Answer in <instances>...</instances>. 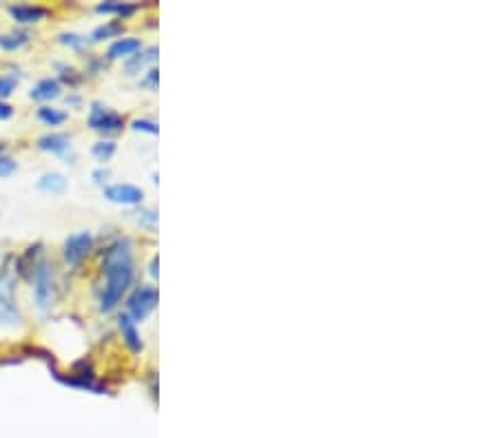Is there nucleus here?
Masks as SVG:
<instances>
[{"mask_svg": "<svg viewBox=\"0 0 498 438\" xmlns=\"http://www.w3.org/2000/svg\"><path fill=\"white\" fill-rule=\"evenodd\" d=\"M67 102H69V104H78L80 97H78V95H71V97H67Z\"/></svg>", "mask_w": 498, "mask_h": 438, "instance_id": "obj_31", "label": "nucleus"}, {"mask_svg": "<svg viewBox=\"0 0 498 438\" xmlns=\"http://www.w3.org/2000/svg\"><path fill=\"white\" fill-rule=\"evenodd\" d=\"M157 82H160V71H157L155 67H151V69L147 71V76H144V80H142V87L157 89Z\"/></svg>", "mask_w": 498, "mask_h": 438, "instance_id": "obj_27", "label": "nucleus"}, {"mask_svg": "<svg viewBox=\"0 0 498 438\" xmlns=\"http://www.w3.org/2000/svg\"><path fill=\"white\" fill-rule=\"evenodd\" d=\"M91 177H93L95 184H104V181H106L109 177H111V173H109L106 168H98V170H93Z\"/></svg>", "mask_w": 498, "mask_h": 438, "instance_id": "obj_28", "label": "nucleus"}, {"mask_svg": "<svg viewBox=\"0 0 498 438\" xmlns=\"http://www.w3.org/2000/svg\"><path fill=\"white\" fill-rule=\"evenodd\" d=\"M118 327H120V334H122L124 343L133 350V352H140L142 350V336H140V330L136 327V321L131 319L127 312H122L118 316Z\"/></svg>", "mask_w": 498, "mask_h": 438, "instance_id": "obj_10", "label": "nucleus"}, {"mask_svg": "<svg viewBox=\"0 0 498 438\" xmlns=\"http://www.w3.org/2000/svg\"><path fill=\"white\" fill-rule=\"evenodd\" d=\"M18 170V162L9 155H0V177H9Z\"/></svg>", "mask_w": 498, "mask_h": 438, "instance_id": "obj_23", "label": "nucleus"}, {"mask_svg": "<svg viewBox=\"0 0 498 438\" xmlns=\"http://www.w3.org/2000/svg\"><path fill=\"white\" fill-rule=\"evenodd\" d=\"M93 250V235L89 230H78V233L69 235L63 246V257L69 266H78L87 259V254Z\"/></svg>", "mask_w": 498, "mask_h": 438, "instance_id": "obj_4", "label": "nucleus"}, {"mask_svg": "<svg viewBox=\"0 0 498 438\" xmlns=\"http://www.w3.org/2000/svg\"><path fill=\"white\" fill-rule=\"evenodd\" d=\"M155 58H157V47H149L147 51H138L136 56L127 58L124 69H127L129 76H136V73H140L149 63H153Z\"/></svg>", "mask_w": 498, "mask_h": 438, "instance_id": "obj_15", "label": "nucleus"}, {"mask_svg": "<svg viewBox=\"0 0 498 438\" xmlns=\"http://www.w3.org/2000/svg\"><path fill=\"white\" fill-rule=\"evenodd\" d=\"M104 197L113 204H122V206H136L142 204L144 200V190L140 186L133 184H111L104 188Z\"/></svg>", "mask_w": 498, "mask_h": 438, "instance_id": "obj_7", "label": "nucleus"}, {"mask_svg": "<svg viewBox=\"0 0 498 438\" xmlns=\"http://www.w3.org/2000/svg\"><path fill=\"white\" fill-rule=\"evenodd\" d=\"M151 275L157 277V257H153V261H151Z\"/></svg>", "mask_w": 498, "mask_h": 438, "instance_id": "obj_30", "label": "nucleus"}, {"mask_svg": "<svg viewBox=\"0 0 498 438\" xmlns=\"http://www.w3.org/2000/svg\"><path fill=\"white\" fill-rule=\"evenodd\" d=\"M138 217V224H142V226H147V228H153L155 224H157V213L155 211H151V209H144V211H140V213H136Z\"/></svg>", "mask_w": 498, "mask_h": 438, "instance_id": "obj_26", "label": "nucleus"}, {"mask_svg": "<svg viewBox=\"0 0 498 438\" xmlns=\"http://www.w3.org/2000/svg\"><path fill=\"white\" fill-rule=\"evenodd\" d=\"M63 69V73H60V80H63L65 84H71V87H76V84H80L82 82V73L80 71H76V69H69V67H60Z\"/></svg>", "mask_w": 498, "mask_h": 438, "instance_id": "obj_24", "label": "nucleus"}, {"mask_svg": "<svg viewBox=\"0 0 498 438\" xmlns=\"http://www.w3.org/2000/svg\"><path fill=\"white\" fill-rule=\"evenodd\" d=\"M58 42H60V44H65V47H71V49H84V47L89 44V40L84 38V35H80V33H71V31L60 33V35H58Z\"/></svg>", "mask_w": 498, "mask_h": 438, "instance_id": "obj_21", "label": "nucleus"}, {"mask_svg": "<svg viewBox=\"0 0 498 438\" xmlns=\"http://www.w3.org/2000/svg\"><path fill=\"white\" fill-rule=\"evenodd\" d=\"M0 155H5V144H0Z\"/></svg>", "mask_w": 498, "mask_h": 438, "instance_id": "obj_32", "label": "nucleus"}, {"mask_svg": "<svg viewBox=\"0 0 498 438\" xmlns=\"http://www.w3.org/2000/svg\"><path fill=\"white\" fill-rule=\"evenodd\" d=\"M9 16L18 24H35L49 16V9L42 5H11Z\"/></svg>", "mask_w": 498, "mask_h": 438, "instance_id": "obj_8", "label": "nucleus"}, {"mask_svg": "<svg viewBox=\"0 0 498 438\" xmlns=\"http://www.w3.org/2000/svg\"><path fill=\"white\" fill-rule=\"evenodd\" d=\"M102 273L104 288L100 295V310L111 312L122 301L133 279V248L129 239H118L106 246L102 254Z\"/></svg>", "mask_w": 498, "mask_h": 438, "instance_id": "obj_1", "label": "nucleus"}, {"mask_svg": "<svg viewBox=\"0 0 498 438\" xmlns=\"http://www.w3.org/2000/svg\"><path fill=\"white\" fill-rule=\"evenodd\" d=\"M87 124L93 131H100V133H118V131L124 129V117L120 113H115V111H111V108L102 106L100 102H93Z\"/></svg>", "mask_w": 498, "mask_h": 438, "instance_id": "obj_6", "label": "nucleus"}, {"mask_svg": "<svg viewBox=\"0 0 498 438\" xmlns=\"http://www.w3.org/2000/svg\"><path fill=\"white\" fill-rule=\"evenodd\" d=\"M157 290L149 284H140L136 290L131 292V297H129V316L133 321H144L147 316L157 308Z\"/></svg>", "mask_w": 498, "mask_h": 438, "instance_id": "obj_3", "label": "nucleus"}, {"mask_svg": "<svg viewBox=\"0 0 498 438\" xmlns=\"http://www.w3.org/2000/svg\"><path fill=\"white\" fill-rule=\"evenodd\" d=\"M18 321H20V314H18L14 277L9 275L7 268L0 266V323L16 325Z\"/></svg>", "mask_w": 498, "mask_h": 438, "instance_id": "obj_2", "label": "nucleus"}, {"mask_svg": "<svg viewBox=\"0 0 498 438\" xmlns=\"http://www.w3.org/2000/svg\"><path fill=\"white\" fill-rule=\"evenodd\" d=\"M115 142L113 140H100V142H95L93 146H91V155L95 157V160L98 162H109L113 157V153H115Z\"/></svg>", "mask_w": 498, "mask_h": 438, "instance_id": "obj_20", "label": "nucleus"}, {"mask_svg": "<svg viewBox=\"0 0 498 438\" xmlns=\"http://www.w3.org/2000/svg\"><path fill=\"white\" fill-rule=\"evenodd\" d=\"M31 40V33L25 31V29H14V31H7V33H0V49L3 51H18L25 44H29Z\"/></svg>", "mask_w": 498, "mask_h": 438, "instance_id": "obj_14", "label": "nucleus"}, {"mask_svg": "<svg viewBox=\"0 0 498 438\" xmlns=\"http://www.w3.org/2000/svg\"><path fill=\"white\" fill-rule=\"evenodd\" d=\"M95 9H98L100 14H115L120 18H129V16L136 14L140 7L133 5V3H118V0H106V3H100Z\"/></svg>", "mask_w": 498, "mask_h": 438, "instance_id": "obj_17", "label": "nucleus"}, {"mask_svg": "<svg viewBox=\"0 0 498 438\" xmlns=\"http://www.w3.org/2000/svg\"><path fill=\"white\" fill-rule=\"evenodd\" d=\"M35 146L45 153L65 155L67 151H71V140L65 136V133H47V136L38 138V144Z\"/></svg>", "mask_w": 498, "mask_h": 438, "instance_id": "obj_11", "label": "nucleus"}, {"mask_svg": "<svg viewBox=\"0 0 498 438\" xmlns=\"http://www.w3.org/2000/svg\"><path fill=\"white\" fill-rule=\"evenodd\" d=\"M131 129H133V131L151 133V136H157V131H160V127H157L153 120H133V122H131Z\"/></svg>", "mask_w": 498, "mask_h": 438, "instance_id": "obj_25", "label": "nucleus"}, {"mask_svg": "<svg viewBox=\"0 0 498 438\" xmlns=\"http://www.w3.org/2000/svg\"><path fill=\"white\" fill-rule=\"evenodd\" d=\"M40 254H42V246H40V243H35V246H29V248L25 250V254H20V257L16 259V273H18L22 279L31 282L35 268H38V263L42 261Z\"/></svg>", "mask_w": 498, "mask_h": 438, "instance_id": "obj_9", "label": "nucleus"}, {"mask_svg": "<svg viewBox=\"0 0 498 438\" xmlns=\"http://www.w3.org/2000/svg\"><path fill=\"white\" fill-rule=\"evenodd\" d=\"M124 31V24L118 22V20H111V22H104L100 27H95L93 33H91V40L93 42H102V40H109V38H118L120 33Z\"/></svg>", "mask_w": 498, "mask_h": 438, "instance_id": "obj_18", "label": "nucleus"}, {"mask_svg": "<svg viewBox=\"0 0 498 438\" xmlns=\"http://www.w3.org/2000/svg\"><path fill=\"white\" fill-rule=\"evenodd\" d=\"M63 93V84L56 78H42L35 87L29 91V97L31 100H40V102H47V100H56Z\"/></svg>", "mask_w": 498, "mask_h": 438, "instance_id": "obj_12", "label": "nucleus"}, {"mask_svg": "<svg viewBox=\"0 0 498 438\" xmlns=\"http://www.w3.org/2000/svg\"><path fill=\"white\" fill-rule=\"evenodd\" d=\"M138 51H142V40L140 38H118L111 47H109L106 58L109 60H120V58H131Z\"/></svg>", "mask_w": 498, "mask_h": 438, "instance_id": "obj_13", "label": "nucleus"}, {"mask_svg": "<svg viewBox=\"0 0 498 438\" xmlns=\"http://www.w3.org/2000/svg\"><path fill=\"white\" fill-rule=\"evenodd\" d=\"M67 113L65 111H60V108H54V106H40L38 108V120L42 122V124L47 127H60V124H65L67 122Z\"/></svg>", "mask_w": 498, "mask_h": 438, "instance_id": "obj_19", "label": "nucleus"}, {"mask_svg": "<svg viewBox=\"0 0 498 438\" xmlns=\"http://www.w3.org/2000/svg\"><path fill=\"white\" fill-rule=\"evenodd\" d=\"M51 263L42 259L35 268V273L31 277L33 282V299H35V306L38 308H47L51 301V290H54V270H51Z\"/></svg>", "mask_w": 498, "mask_h": 438, "instance_id": "obj_5", "label": "nucleus"}, {"mask_svg": "<svg viewBox=\"0 0 498 438\" xmlns=\"http://www.w3.org/2000/svg\"><path fill=\"white\" fill-rule=\"evenodd\" d=\"M11 115H14V106L5 100H0V120H9Z\"/></svg>", "mask_w": 498, "mask_h": 438, "instance_id": "obj_29", "label": "nucleus"}, {"mask_svg": "<svg viewBox=\"0 0 498 438\" xmlns=\"http://www.w3.org/2000/svg\"><path fill=\"white\" fill-rule=\"evenodd\" d=\"M38 186L45 193H54V195H63L67 190V177L60 173H45L38 179Z\"/></svg>", "mask_w": 498, "mask_h": 438, "instance_id": "obj_16", "label": "nucleus"}, {"mask_svg": "<svg viewBox=\"0 0 498 438\" xmlns=\"http://www.w3.org/2000/svg\"><path fill=\"white\" fill-rule=\"evenodd\" d=\"M16 87H18V78L16 76H9V73L0 76V100L9 97L11 93L16 91Z\"/></svg>", "mask_w": 498, "mask_h": 438, "instance_id": "obj_22", "label": "nucleus"}]
</instances>
